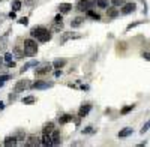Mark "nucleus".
Returning a JSON list of instances; mask_svg holds the SVG:
<instances>
[{"label":"nucleus","mask_w":150,"mask_h":147,"mask_svg":"<svg viewBox=\"0 0 150 147\" xmlns=\"http://www.w3.org/2000/svg\"><path fill=\"white\" fill-rule=\"evenodd\" d=\"M8 80H9V75H2V77H0V87H2Z\"/></svg>","instance_id":"27"},{"label":"nucleus","mask_w":150,"mask_h":147,"mask_svg":"<svg viewBox=\"0 0 150 147\" xmlns=\"http://www.w3.org/2000/svg\"><path fill=\"white\" fill-rule=\"evenodd\" d=\"M30 35L33 36V38H36L39 42H48L50 39H51V33L48 32V29L39 26V27H33L30 30Z\"/></svg>","instance_id":"1"},{"label":"nucleus","mask_w":150,"mask_h":147,"mask_svg":"<svg viewBox=\"0 0 150 147\" xmlns=\"http://www.w3.org/2000/svg\"><path fill=\"white\" fill-rule=\"evenodd\" d=\"M9 17H11V18H15V11H11V12H9Z\"/></svg>","instance_id":"39"},{"label":"nucleus","mask_w":150,"mask_h":147,"mask_svg":"<svg viewBox=\"0 0 150 147\" xmlns=\"http://www.w3.org/2000/svg\"><path fill=\"white\" fill-rule=\"evenodd\" d=\"M36 102V98L35 96H26V98H23V104H26V105H30V104H35Z\"/></svg>","instance_id":"22"},{"label":"nucleus","mask_w":150,"mask_h":147,"mask_svg":"<svg viewBox=\"0 0 150 147\" xmlns=\"http://www.w3.org/2000/svg\"><path fill=\"white\" fill-rule=\"evenodd\" d=\"M12 9H14L15 12L21 9V2H20V0H14V3H12Z\"/></svg>","instance_id":"25"},{"label":"nucleus","mask_w":150,"mask_h":147,"mask_svg":"<svg viewBox=\"0 0 150 147\" xmlns=\"http://www.w3.org/2000/svg\"><path fill=\"white\" fill-rule=\"evenodd\" d=\"M83 23H84V18H83V17H77V18H74V20L71 21V27H72V29H77V27L81 26Z\"/></svg>","instance_id":"11"},{"label":"nucleus","mask_w":150,"mask_h":147,"mask_svg":"<svg viewBox=\"0 0 150 147\" xmlns=\"http://www.w3.org/2000/svg\"><path fill=\"white\" fill-rule=\"evenodd\" d=\"M50 87H53V83H47V81H36L35 84H32V89H36V90L50 89Z\"/></svg>","instance_id":"6"},{"label":"nucleus","mask_w":150,"mask_h":147,"mask_svg":"<svg viewBox=\"0 0 150 147\" xmlns=\"http://www.w3.org/2000/svg\"><path fill=\"white\" fill-rule=\"evenodd\" d=\"M39 63H38V60H32V62H27L26 65H24L23 68H21V72H26L27 69H30V68H35V66H38Z\"/></svg>","instance_id":"16"},{"label":"nucleus","mask_w":150,"mask_h":147,"mask_svg":"<svg viewBox=\"0 0 150 147\" xmlns=\"http://www.w3.org/2000/svg\"><path fill=\"white\" fill-rule=\"evenodd\" d=\"M72 120H74V116H71V114H65V116L59 117L60 123H68V122H72Z\"/></svg>","instance_id":"21"},{"label":"nucleus","mask_w":150,"mask_h":147,"mask_svg":"<svg viewBox=\"0 0 150 147\" xmlns=\"http://www.w3.org/2000/svg\"><path fill=\"white\" fill-rule=\"evenodd\" d=\"M3 108H5V104H3V102H0V110H3Z\"/></svg>","instance_id":"41"},{"label":"nucleus","mask_w":150,"mask_h":147,"mask_svg":"<svg viewBox=\"0 0 150 147\" xmlns=\"http://www.w3.org/2000/svg\"><path fill=\"white\" fill-rule=\"evenodd\" d=\"M57 9H59L60 14H68V12H71V9H72V5L71 3H60L57 6Z\"/></svg>","instance_id":"10"},{"label":"nucleus","mask_w":150,"mask_h":147,"mask_svg":"<svg viewBox=\"0 0 150 147\" xmlns=\"http://www.w3.org/2000/svg\"><path fill=\"white\" fill-rule=\"evenodd\" d=\"M95 5H96V0H80L78 5H77V9L78 11H89Z\"/></svg>","instance_id":"3"},{"label":"nucleus","mask_w":150,"mask_h":147,"mask_svg":"<svg viewBox=\"0 0 150 147\" xmlns=\"http://www.w3.org/2000/svg\"><path fill=\"white\" fill-rule=\"evenodd\" d=\"M111 3L114 6H122V5H125V0H111Z\"/></svg>","instance_id":"29"},{"label":"nucleus","mask_w":150,"mask_h":147,"mask_svg":"<svg viewBox=\"0 0 150 147\" xmlns=\"http://www.w3.org/2000/svg\"><path fill=\"white\" fill-rule=\"evenodd\" d=\"M2 62H3V60H2V57H0V66H2Z\"/></svg>","instance_id":"42"},{"label":"nucleus","mask_w":150,"mask_h":147,"mask_svg":"<svg viewBox=\"0 0 150 147\" xmlns=\"http://www.w3.org/2000/svg\"><path fill=\"white\" fill-rule=\"evenodd\" d=\"M36 2V0H24V3H26V5H33Z\"/></svg>","instance_id":"38"},{"label":"nucleus","mask_w":150,"mask_h":147,"mask_svg":"<svg viewBox=\"0 0 150 147\" xmlns=\"http://www.w3.org/2000/svg\"><path fill=\"white\" fill-rule=\"evenodd\" d=\"M42 144H44V146H53V141H51V135H50V134H44V138H42Z\"/></svg>","instance_id":"20"},{"label":"nucleus","mask_w":150,"mask_h":147,"mask_svg":"<svg viewBox=\"0 0 150 147\" xmlns=\"http://www.w3.org/2000/svg\"><path fill=\"white\" fill-rule=\"evenodd\" d=\"M54 21H57V23H62V21H63V17H62V14H59V15H56V18H54Z\"/></svg>","instance_id":"36"},{"label":"nucleus","mask_w":150,"mask_h":147,"mask_svg":"<svg viewBox=\"0 0 150 147\" xmlns=\"http://www.w3.org/2000/svg\"><path fill=\"white\" fill-rule=\"evenodd\" d=\"M41 144H42V141H41V138L38 135H29V138L26 141L27 147H36V146H41Z\"/></svg>","instance_id":"5"},{"label":"nucleus","mask_w":150,"mask_h":147,"mask_svg":"<svg viewBox=\"0 0 150 147\" xmlns=\"http://www.w3.org/2000/svg\"><path fill=\"white\" fill-rule=\"evenodd\" d=\"M50 135H51V141H53V146H56V144H60V134H59V131H53L51 134H50Z\"/></svg>","instance_id":"12"},{"label":"nucleus","mask_w":150,"mask_h":147,"mask_svg":"<svg viewBox=\"0 0 150 147\" xmlns=\"http://www.w3.org/2000/svg\"><path fill=\"white\" fill-rule=\"evenodd\" d=\"M65 65H66V59H57L53 62V68H56V69H62Z\"/></svg>","instance_id":"13"},{"label":"nucleus","mask_w":150,"mask_h":147,"mask_svg":"<svg viewBox=\"0 0 150 147\" xmlns=\"http://www.w3.org/2000/svg\"><path fill=\"white\" fill-rule=\"evenodd\" d=\"M138 24H141V23H131V24H129V26L126 27V30H131V29H134V27H137V26H138Z\"/></svg>","instance_id":"34"},{"label":"nucleus","mask_w":150,"mask_h":147,"mask_svg":"<svg viewBox=\"0 0 150 147\" xmlns=\"http://www.w3.org/2000/svg\"><path fill=\"white\" fill-rule=\"evenodd\" d=\"M132 134V128H125V129H122L120 132H119V137L120 138H126V137H129Z\"/></svg>","instance_id":"18"},{"label":"nucleus","mask_w":150,"mask_h":147,"mask_svg":"<svg viewBox=\"0 0 150 147\" xmlns=\"http://www.w3.org/2000/svg\"><path fill=\"white\" fill-rule=\"evenodd\" d=\"M107 15H108L110 18H116V17H119V11H117V8H108V9H107Z\"/></svg>","instance_id":"17"},{"label":"nucleus","mask_w":150,"mask_h":147,"mask_svg":"<svg viewBox=\"0 0 150 147\" xmlns=\"http://www.w3.org/2000/svg\"><path fill=\"white\" fill-rule=\"evenodd\" d=\"M5 62H6V63H11V62H12V54H11V53L5 54Z\"/></svg>","instance_id":"31"},{"label":"nucleus","mask_w":150,"mask_h":147,"mask_svg":"<svg viewBox=\"0 0 150 147\" xmlns=\"http://www.w3.org/2000/svg\"><path fill=\"white\" fill-rule=\"evenodd\" d=\"M51 69H53V65H50V63L48 65H44V66L36 69V75H45V74H48Z\"/></svg>","instance_id":"8"},{"label":"nucleus","mask_w":150,"mask_h":147,"mask_svg":"<svg viewBox=\"0 0 150 147\" xmlns=\"http://www.w3.org/2000/svg\"><path fill=\"white\" fill-rule=\"evenodd\" d=\"M23 48H24V53H26V56L32 57L38 53V44L33 41V39H26L23 44Z\"/></svg>","instance_id":"2"},{"label":"nucleus","mask_w":150,"mask_h":147,"mask_svg":"<svg viewBox=\"0 0 150 147\" xmlns=\"http://www.w3.org/2000/svg\"><path fill=\"white\" fill-rule=\"evenodd\" d=\"M149 128H150V125H149V122H147V123L141 128V131H140V132H141V134H144V132H147V129H149Z\"/></svg>","instance_id":"35"},{"label":"nucleus","mask_w":150,"mask_h":147,"mask_svg":"<svg viewBox=\"0 0 150 147\" xmlns=\"http://www.w3.org/2000/svg\"><path fill=\"white\" fill-rule=\"evenodd\" d=\"M90 110H92V105L90 104H86L80 108V111H78V117H86L87 114L90 113Z\"/></svg>","instance_id":"9"},{"label":"nucleus","mask_w":150,"mask_h":147,"mask_svg":"<svg viewBox=\"0 0 150 147\" xmlns=\"http://www.w3.org/2000/svg\"><path fill=\"white\" fill-rule=\"evenodd\" d=\"M17 143H18V140H17V137H8L6 140H5V146L6 147H12V146H17Z\"/></svg>","instance_id":"14"},{"label":"nucleus","mask_w":150,"mask_h":147,"mask_svg":"<svg viewBox=\"0 0 150 147\" xmlns=\"http://www.w3.org/2000/svg\"><path fill=\"white\" fill-rule=\"evenodd\" d=\"M134 108H135L134 104H132V105H128V107H125V108H122V114H128L129 111H132Z\"/></svg>","instance_id":"26"},{"label":"nucleus","mask_w":150,"mask_h":147,"mask_svg":"<svg viewBox=\"0 0 150 147\" xmlns=\"http://www.w3.org/2000/svg\"><path fill=\"white\" fill-rule=\"evenodd\" d=\"M62 30H63V21L62 23L54 21V24L51 26V32H62Z\"/></svg>","instance_id":"19"},{"label":"nucleus","mask_w":150,"mask_h":147,"mask_svg":"<svg viewBox=\"0 0 150 147\" xmlns=\"http://www.w3.org/2000/svg\"><path fill=\"white\" fill-rule=\"evenodd\" d=\"M53 131H54V123H53V122H48V123H45V126L42 128L44 134H51Z\"/></svg>","instance_id":"15"},{"label":"nucleus","mask_w":150,"mask_h":147,"mask_svg":"<svg viewBox=\"0 0 150 147\" xmlns=\"http://www.w3.org/2000/svg\"><path fill=\"white\" fill-rule=\"evenodd\" d=\"M29 87H32V84H30L29 80H20V81L15 84L14 90H15V93H18V92H24V90L29 89Z\"/></svg>","instance_id":"4"},{"label":"nucleus","mask_w":150,"mask_h":147,"mask_svg":"<svg viewBox=\"0 0 150 147\" xmlns=\"http://www.w3.org/2000/svg\"><path fill=\"white\" fill-rule=\"evenodd\" d=\"M8 66H9V68H14V66H15V63H14V62H11V63H8Z\"/></svg>","instance_id":"40"},{"label":"nucleus","mask_w":150,"mask_h":147,"mask_svg":"<svg viewBox=\"0 0 150 147\" xmlns=\"http://www.w3.org/2000/svg\"><path fill=\"white\" fill-rule=\"evenodd\" d=\"M96 5L102 9H107L108 8V0H96Z\"/></svg>","instance_id":"23"},{"label":"nucleus","mask_w":150,"mask_h":147,"mask_svg":"<svg viewBox=\"0 0 150 147\" xmlns=\"http://www.w3.org/2000/svg\"><path fill=\"white\" fill-rule=\"evenodd\" d=\"M141 56H143V59H146V60H149V62H150V53L146 51V53H143Z\"/></svg>","instance_id":"37"},{"label":"nucleus","mask_w":150,"mask_h":147,"mask_svg":"<svg viewBox=\"0 0 150 147\" xmlns=\"http://www.w3.org/2000/svg\"><path fill=\"white\" fill-rule=\"evenodd\" d=\"M87 17H90V18H93V20H96V21H98V20H101L99 14H95V12H93V11H90V9L87 11Z\"/></svg>","instance_id":"24"},{"label":"nucleus","mask_w":150,"mask_h":147,"mask_svg":"<svg viewBox=\"0 0 150 147\" xmlns=\"http://www.w3.org/2000/svg\"><path fill=\"white\" fill-rule=\"evenodd\" d=\"M18 23H20V24H24V26H27V24H29V20H27L26 17H23V18L18 20Z\"/></svg>","instance_id":"32"},{"label":"nucleus","mask_w":150,"mask_h":147,"mask_svg":"<svg viewBox=\"0 0 150 147\" xmlns=\"http://www.w3.org/2000/svg\"><path fill=\"white\" fill-rule=\"evenodd\" d=\"M71 38H80V35H75V33H69V35H65L63 41H66V39H71Z\"/></svg>","instance_id":"28"},{"label":"nucleus","mask_w":150,"mask_h":147,"mask_svg":"<svg viewBox=\"0 0 150 147\" xmlns=\"http://www.w3.org/2000/svg\"><path fill=\"white\" fill-rule=\"evenodd\" d=\"M135 3H125L123 5V8H122V14L123 15H128V14H131V12H134L135 11Z\"/></svg>","instance_id":"7"},{"label":"nucleus","mask_w":150,"mask_h":147,"mask_svg":"<svg viewBox=\"0 0 150 147\" xmlns=\"http://www.w3.org/2000/svg\"><path fill=\"white\" fill-rule=\"evenodd\" d=\"M0 2H2V0H0Z\"/></svg>","instance_id":"44"},{"label":"nucleus","mask_w":150,"mask_h":147,"mask_svg":"<svg viewBox=\"0 0 150 147\" xmlns=\"http://www.w3.org/2000/svg\"><path fill=\"white\" fill-rule=\"evenodd\" d=\"M149 125H150V120H149Z\"/></svg>","instance_id":"43"},{"label":"nucleus","mask_w":150,"mask_h":147,"mask_svg":"<svg viewBox=\"0 0 150 147\" xmlns=\"http://www.w3.org/2000/svg\"><path fill=\"white\" fill-rule=\"evenodd\" d=\"M14 53L17 54V57H23L24 54H26V53H24V50L21 51V50H20V48H15V50H14Z\"/></svg>","instance_id":"30"},{"label":"nucleus","mask_w":150,"mask_h":147,"mask_svg":"<svg viewBox=\"0 0 150 147\" xmlns=\"http://www.w3.org/2000/svg\"><path fill=\"white\" fill-rule=\"evenodd\" d=\"M83 132H84V134H93V132H95V129H93L92 126H87V128H86Z\"/></svg>","instance_id":"33"}]
</instances>
